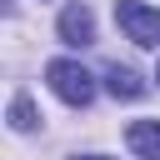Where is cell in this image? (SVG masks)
Segmentation results:
<instances>
[{
  "label": "cell",
  "mask_w": 160,
  "mask_h": 160,
  "mask_svg": "<svg viewBox=\"0 0 160 160\" xmlns=\"http://www.w3.org/2000/svg\"><path fill=\"white\" fill-rule=\"evenodd\" d=\"M45 80H50V90L65 100V105H90L95 100V80H90V70L80 65V60H50L45 65Z\"/></svg>",
  "instance_id": "cell-1"
},
{
  "label": "cell",
  "mask_w": 160,
  "mask_h": 160,
  "mask_svg": "<svg viewBox=\"0 0 160 160\" xmlns=\"http://www.w3.org/2000/svg\"><path fill=\"white\" fill-rule=\"evenodd\" d=\"M115 25L135 45H160V10H150L145 0H115Z\"/></svg>",
  "instance_id": "cell-2"
},
{
  "label": "cell",
  "mask_w": 160,
  "mask_h": 160,
  "mask_svg": "<svg viewBox=\"0 0 160 160\" xmlns=\"http://www.w3.org/2000/svg\"><path fill=\"white\" fill-rule=\"evenodd\" d=\"M55 30H60V40H65V45H95V15H90V5H85V0L65 5Z\"/></svg>",
  "instance_id": "cell-3"
},
{
  "label": "cell",
  "mask_w": 160,
  "mask_h": 160,
  "mask_svg": "<svg viewBox=\"0 0 160 160\" xmlns=\"http://www.w3.org/2000/svg\"><path fill=\"white\" fill-rule=\"evenodd\" d=\"M125 145L140 155V160H160V120H135L125 130Z\"/></svg>",
  "instance_id": "cell-4"
},
{
  "label": "cell",
  "mask_w": 160,
  "mask_h": 160,
  "mask_svg": "<svg viewBox=\"0 0 160 160\" xmlns=\"http://www.w3.org/2000/svg\"><path fill=\"white\" fill-rule=\"evenodd\" d=\"M105 90H110L115 100H140V95H145V80H140L130 65H110V70H105Z\"/></svg>",
  "instance_id": "cell-5"
},
{
  "label": "cell",
  "mask_w": 160,
  "mask_h": 160,
  "mask_svg": "<svg viewBox=\"0 0 160 160\" xmlns=\"http://www.w3.org/2000/svg\"><path fill=\"white\" fill-rule=\"evenodd\" d=\"M10 125H15L20 135L40 125V120H35V105H30V95H15V100H10Z\"/></svg>",
  "instance_id": "cell-6"
},
{
  "label": "cell",
  "mask_w": 160,
  "mask_h": 160,
  "mask_svg": "<svg viewBox=\"0 0 160 160\" xmlns=\"http://www.w3.org/2000/svg\"><path fill=\"white\" fill-rule=\"evenodd\" d=\"M75 160H110V155H75Z\"/></svg>",
  "instance_id": "cell-7"
},
{
  "label": "cell",
  "mask_w": 160,
  "mask_h": 160,
  "mask_svg": "<svg viewBox=\"0 0 160 160\" xmlns=\"http://www.w3.org/2000/svg\"><path fill=\"white\" fill-rule=\"evenodd\" d=\"M155 80H160V65H155Z\"/></svg>",
  "instance_id": "cell-8"
}]
</instances>
